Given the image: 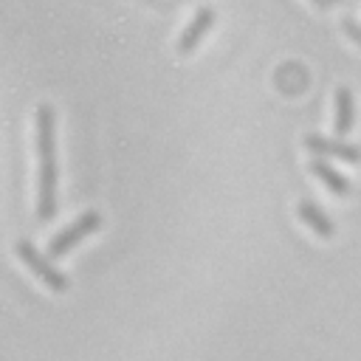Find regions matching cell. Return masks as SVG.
Returning a JSON list of instances; mask_svg holds the SVG:
<instances>
[{"instance_id":"cell-1","label":"cell","mask_w":361,"mask_h":361,"mask_svg":"<svg viewBox=\"0 0 361 361\" xmlns=\"http://www.w3.org/2000/svg\"><path fill=\"white\" fill-rule=\"evenodd\" d=\"M37 155H39V189H37V217L42 223L56 214V113L51 104L37 107Z\"/></svg>"},{"instance_id":"cell-2","label":"cell","mask_w":361,"mask_h":361,"mask_svg":"<svg viewBox=\"0 0 361 361\" xmlns=\"http://www.w3.org/2000/svg\"><path fill=\"white\" fill-rule=\"evenodd\" d=\"M99 226H102V214H99V212H85L82 217H76L71 226H65L59 234H54V237L48 240V245H45V257H48V259H59V257H65L79 240H85L87 234L99 231Z\"/></svg>"},{"instance_id":"cell-3","label":"cell","mask_w":361,"mask_h":361,"mask_svg":"<svg viewBox=\"0 0 361 361\" xmlns=\"http://www.w3.org/2000/svg\"><path fill=\"white\" fill-rule=\"evenodd\" d=\"M14 251H17V257L28 265V271H34V274H37L54 293L68 290V276H65L59 268H54V262H51L45 254H39V251L34 248L31 240H20V243L14 245Z\"/></svg>"},{"instance_id":"cell-4","label":"cell","mask_w":361,"mask_h":361,"mask_svg":"<svg viewBox=\"0 0 361 361\" xmlns=\"http://www.w3.org/2000/svg\"><path fill=\"white\" fill-rule=\"evenodd\" d=\"M305 147L310 152H316L319 158H341L347 164H358L361 161V149L341 141V138H322V135H305Z\"/></svg>"},{"instance_id":"cell-5","label":"cell","mask_w":361,"mask_h":361,"mask_svg":"<svg viewBox=\"0 0 361 361\" xmlns=\"http://www.w3.org/2000/svg\"><path fill=\"white\" fill-rule=\"evenodd\" d=\"M212 25H214V8H209V6L197 8L195 17H192V23L186 25V31H183L180 39H178V54H180V56L192 54V51L200 45V39L209 34Z\"/></svg>"},{"instance_id":"cell-6","label":"cell","mask_w":361,"mask_h":361,"mask_svg":"<svg viewBox=\"0 0 361 361\" xmlns=\"http://www.w3.org/2000/svg\"><path fill=\"white\" fill-rule=\"evenodd\" d=\"M355 121V104H353V93L350 87H338L336 90V118H333V133L341 138L353 130Z\"/></svg>"},{"instance_id":"cell-7","label":"cell","mask_w":361,"mask_h":361,"mask_svg":"<svg viewBox=\"0 0 361 361\" xmlns=\"http://www.w3.org/2000/svg\"><path fill=\"white\" fill-rule=\"evenodd\" d=\"M310 172H313L319 180H324V186H327L333 195H350V180H347L341 172H336L327 161L313 158V161H310Z\"/></svg>"},{"instance_id":"cell-8","label":"cell","mask_w":361,"mask_h":361,"mask_svg":"<svg viewBox=\"0 0 361 361\" xmlns=\"http://www.w3.org/2000/svg\"><path fill=\"white\" fill-rule=\"evenodd\" d=\"M299 217H302L319 237H333V231H336L333 220H330L313 200H302V203H299Z\"/></svg>"},{"instance_id":"cell-9","label":"cell","mask_w":361,"mask_h":361,"mask_svg":"<svg viewBox=\"0 0 361 361\" xmlns=\"http://www.w3.org/2000/svg\"><path fill=\"white\" fill-rule=\"evenodd\" d=\"M344 28H347V34H350L355 42H361V28L355 25V20H344Z\"/></svg>"},{"instance_id":"cell-10","label":"cell","mask_w":361,"mask_h":361,"mask_svg":"<svg viewBox=\"0 0 361 361\" xmlns=\"http://www.w3.org/2000/svg\"><path fill=\"white\" fill-rule=\"evenodd\" d=\"M313 3H319V6H322V8H324V6H330V3H333V0H313Z\"/></svg>"}]
</instances>
